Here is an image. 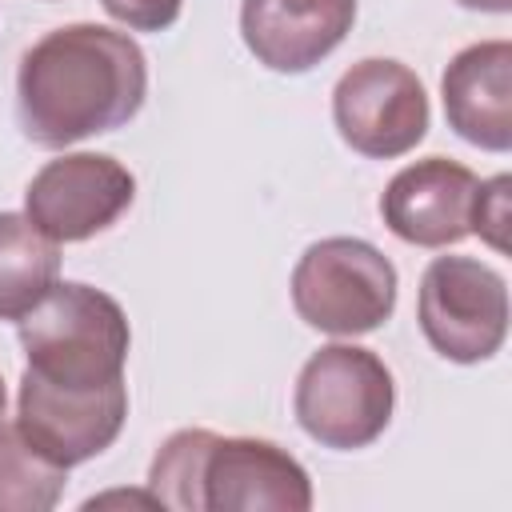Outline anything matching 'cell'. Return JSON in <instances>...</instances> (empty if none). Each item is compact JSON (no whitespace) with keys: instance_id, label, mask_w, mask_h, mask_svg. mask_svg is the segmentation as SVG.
Here are the masks:
<instances>
[{"instance_id":"13","label":"cell","mask_w":512,"mask_h":512,"mask_svg":"<svg viewBox=\"0 0 512 512\" xmlns=\"http://www.w3.org/2000/svg\"><path fill=\"white\" fill-rule=\"evenodd\" d=\"M60 276V244L24 212H0V320L32 312Z\"/></svg>"},{"instance_id":"3","label":"cell","mask_w":512,"mask_h":512,"mask_svg":"<svg viewBox=\"0 0 512 512\" xmlns=\"http://www.w3.org/2000/svg\"><path fill=\"white\" fill-rule=\"evenodd\" d=\"M16 324L32 376L72 388L124 380L132 332L124 308L108 292L80 280H56Z\"/></svg>"},{"instance_id":"14","label":"cell","mask_w":512,"mask_h":512,"mask_svg":"<svg viewBox=\"0 0 512 512\" xmlns=\"http://www.w3.org/2000/svg\"><path fill=\"white\" fill-rule=\"evenodd\" d=\"M60 464L44 460L20 428H0V512H48L64 496Z\"/></svg>"},{"instance_id":"4","label":"cell","mask_w":512,"mask_h":512,"mask_svg":"<svg viewBox=\"0 0 512 512\" xmlns=\"http://www.w3.org/2000/svg\"><path fill=\"white\" fill-rule=\"evenodd\" d=\"M396 384L388 364L360 344H324L296 376V424L324 448H368L392 420Z\"/></svg>"},{"instance_id":"8","label":"cell","mask_w":512,"mask_h":512,"mask_svg":"<svg viewBox=\"0 0 512 512\" xmlns=\"http://www.w3.org/2000/svg\"><path fill=\"white\" fill-rule=\"evenodd\" d=\"M128 420V384H96V388H72L40 380L24 368L20 396H16V428L20 436L52 464L76 468L120 436Z\"/></svg>"},{"instance_id":"2","label":"cell","mask_w":512,"mask_h":512,"mask_svg":"<svg viewBox=\"0 0 512 512\" xmlns=\"http://www.w3.org/2000/svg\"><path fill=\"white\" fill-rule=\"evenodd\" d=\"M148 492L176 512H308L312 480L304 464L272 440L216 436L208 428L172 432L148 468Z\"/></svg>"},{"instance_id":"18","label":"cell","mask_w":512,"mask_h":512,"mask_svg":"<svg viewBox=\"0 0 512 512\" xmlns=\"http://www.w3.org/2000/svg\"><path fill=\"white\" fill-rule=\"evenodd\" d=\"M4 408H8V392H4V380H0V428H4Z\"/></svg>"},{"instance_id":"5","label":"cell","mask_w":512,"mask_h":512,"mask_svg":"<svg viewBox=\"0 0 512 512\" xmlns=\"http://www.w3.org/2000/svg\"><path fill=\"white\" fill-rule=\"evenodd\" d=\"M292 308L308 328L328 336L376 332L396 308V268L368 240H316L292 268Z\"/></svg>"},{"instance_id":"7","label":"cell","mask_w":512,"mask_h":512,"mask_svg":"<svg viewBox=\"0 0 512 512\" xmlns=\"http://www.w3.org/2000/svg\"><path fill=\"white\" fill-rule=\"evenodd\" d=\"M332 120L340 140L368 156L392 160L412 152L428 132V96L420 76L384 56L352 64L332 88Z\"/></svg>"},{"instance_id":"12","label":"cell","mask_w":512,"mask_h":512,"mask_svg":"<svg viewBox=\"0 0 512 512\" xmlns=\"http://www.w3.org/2000/svg\"><path fill=\"white\" fill-rule=\"evenodd\" d=\"M448 128L488 152L512 148V44L480 40L452 56L440 80Z\"/></svg>"},{"instance_id":"15","label":"cell","mask_w":512,"mask_h":512,"mask_svg":"<svg viewBox=\"0 0 512 512\" xmlns=\"http://www.w3.org/2000/svg\"><path fill=\"white\" fill-rule=\"evenodd\" d=\"M508 188H512V176L500 172L492 180H480L472 200V232L496 252L508 248Z\"/></svg>"},{"instance_id":"6","label":"cell","mask_w":512,"mask_h":512,"mask_svg":"<svg viewBox=\"0 0 512 512\" xmlns=\"http://www.w3.org/2000/svg\"><path fill=\"white\" fill-rule=\"evenodd\" d=\"M424 340L452 364L492 360L508 336V284L472 256H436L416 300Z\"/></svg>"},{"instance_id":"16","label":"cell","mask_w":512,"mask_h":512,"mask_svg":"<svg viewBox=\"0 0 512 512\" xmlns=\"http://www.w3.org/2000/svg\"><path fill=\"white\" fill-rule=\"evenodd\" d=\"M100 4L112 20L128 24L132 32H164L180 20L184 0H100Z\"/></svg>"},{"instance_id":"10","label":"cell","mask_w":512,"mask_h":512,"mask_svg":"<svg viewBox=\"0 0 512 512\" xmlns=\"http://www.w3.org/2000/svg\"><path fill=\"white\" fill-rule=\"evenodd\" d=\"M476 172L448 160L428 156L400 168L384 196L380 216L404 244L416 248H448L472 232V200H476Z\"/></svg>"},{"instance_id":"9","label":"cell","mask_w":512,"mask_h":512,"mask_svg":"<svg viewBox=\"0 0 512 512\" xmlns=\"http://www.w3.org/2000/svg\"><path fill=\"white\" fill-rule=\"evenodd\" d=\"M136 196L132 172L104 152H68L48 160L24 188V216L56 244L88 240L112 228Z\"/></svg>"},{"instance_id":"17","label":"cell","mask_w":512,"mask_h":512,"mask_svg":"<svg viewBox=\"0 0 512 512\" xmlns=\"http://www.w3.org/2000/svg\"><path fill=\"white\" fill-rule=\"evenodd\" d=\"M456 4L476 8V12H496V16H504V12L512 8V0H456Z\"/></svg>"},{"instance_id":"11","label":"cell","mask_w":512,"mask_h":512,"mask_svg":"<svg viewBox=\"0 0 512 512\" xmlns=\"http://www.w3.org/2000/svg\"><path fill=\"white\" fill-rule=\"evenodd\" d=\"M356 24V0H244L240 36L248 52L284 76L316 68Z\"/></svg>"},{"instance_id":"1","label":"cell","mask_w":512,"mask_h":512,"mask_svg":"<svg viewBox=\"0 0 512 512\" xmlns=\"http://www.w3.org/2000/svg\"><path fill=\"white\" fill-rule=\"evenodd\" d=\"M148 96V60L128 32L64 24L40 36L16 72V116L32 144L68 148L128 124Z\"/></svg>"}]
</instances>
